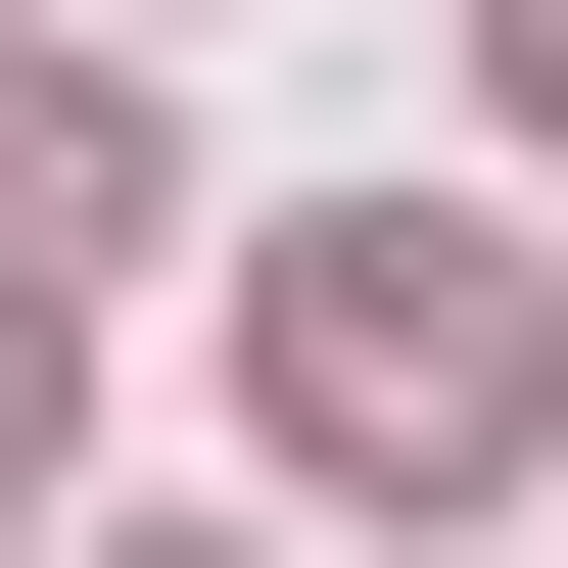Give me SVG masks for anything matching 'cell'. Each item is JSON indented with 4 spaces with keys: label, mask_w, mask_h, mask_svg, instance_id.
<instances>
[{
    "label": "cell",
    "mask_w": 568,
    "mask_h": 568,
    "mask_svg": "<svg viewBox=\"0 0 568 568\" xmlns=\"http://www.w3.org/2000/svg\"><path fill=\"white\" fill-rule=\"evenodd\" d=\"M521 426H568V284H521V237H426V190L284 237V474H426V521H474Z\"/></svg>",
    "instance_id": "6da1fadb"
},
{
    "label": "cell",
    "mask_w": 568,
    "mask_h": 568,
    "mask_svg": "<svg viewBox=\"0 0 568 568\" xmlns=\"http://www.w3.org/2000/svg\"><path fill=\"white\" fill-rule=\"evenodd\" d=\"M0 237H48V284L142 237V95H95V48H48V0H0Z\"/></svg>",
    "instance_id": "7a4b0ae2"
},
{
    "label": "cell",
    "mask_w": 568,
    "mask_h": 568,
    "mask_svg": "<svg viewBox=\"0 0 568 568\" xmlns=\"http://www.w3.org/2000/svg\"><path fill=\"white\" fill-rule=\"evenodd\" d=\"M0 474H48V237H0Z\"/></svg>",
    "instance_id": "3957f363"
},
{
    "label": "cell",
    "mask_w": 568,
    "mask_h": 568,
    "mask_svg": "<svg viewBox=\"0 0 568 568\" xmlns=\"http://www.w3.org/2000/svg\"><path fill=\"white\" fill-rule=\"evenodd\" d=\"M521 95H568V0H521Z\"/></svg>",
    "instance_id": "277c9868"
}]
</instances>
